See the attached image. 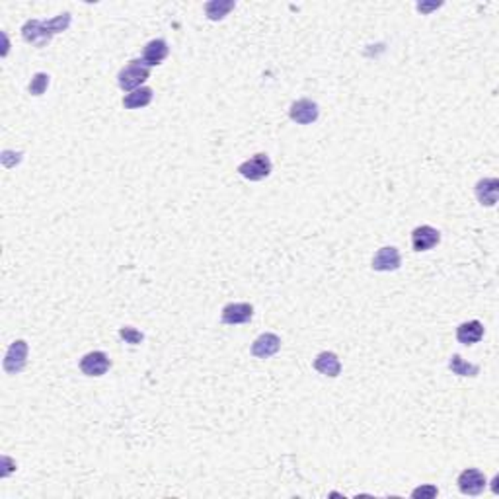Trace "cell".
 I'll return each instance as SVG.
<instances>
[{
    "label": "cell",
    "instance_id": "6da1fadb",
    "mask_svg": "<svg viewBox=\"0 0 499 499\" xmlns=\"http://www.w3.org/2000/svg\"><path fill=\"white\" fill-rule=\"evenodd\" d=\"M72 16L69 12L59 14L51 20H28L22 26V38L24 41H28L31 45H38V47H45L53 35H57L61 31L69 30Z\"/></svg>",
    "mask_w": 499,
    "mask_h": 499
},
{
    "label": "cell",
    "instance_id": "7a4b0ae2",
    "mask_svg": "<svg viewBox=\"0 0 499 499\" xmlns=\"http://www.w3.org/2000/svg\"><path fill=\"white\" fill-rule=\"evenodd\" d=\"M150 79V67H147L143 59L129 61L127 67L119 70L118 84L123 92H133V90L141 88L147 80Z\"/></svg>",
    "mask_w": 499,
    "mask_h": 499
},
{
    "label": "cell",
    "instance_id": "3957f363",
    "mask_svg": "<svg viewBox=\"0 0 499 499\" xmlns=\"http://www.w3.org/2000/svg\"><path fill=\"white\" fill-rule=\"evenodd\" d=\"M271 168H274L271 158L267 157L265 152H258L252 158L244 160L240 166L236 168V172L246 180H250V182H262L271 174Z\"/></svg>",
    "mask_w": 499,
    "mask_h": 499
},
{
    "label": "cell",
    "instance_id": "277c9868",
    "mask_svg": "<svg viewBox=\"0 0 499 499\" xmlns=\"http://www.w3.org/2000/svg\"><path fill=\"white\" fill-rule=\"evenodd\" d=\"M28 353H30V345L24 340H16L4 355V363H2L4 371L8 374H20L28 365Z\"/></svg>",
    "mask_w": 499,
    "mask_h": 499
},
{
    "label": "cell",
    "instance_id": "5b68a950",
    "mask_svg": "<svg viewBox=\"0 0 499 499\" xmlns=\"http://www.w3.org/2000/svg\"><path fill=\"white\" fill-rule=\"evenodd\" d=\"M457 484L464 496H480L486 489L488 480L484 476V472H480L478 468H466L460 472Z\"/></svg>",
    "mask_w": 499,
    "mask_h": 499
},
{
    "label": "cell",
    "instance_id": "8992f818",
    "mask_svg": "<svg viewBox=\"0 0 499 499\" xmlns=\"http://www.w3.org/2000/svg\"><path fill=\"white\" fill-rule=\"evenodd\" d=\"M289 118L293 119L294 123H299V125H310V123H314L316 119L320 118V108L312 100H296L291 106V109H289Z\"/></svg>",
    "mask_w": 499,
    "mask_h": 499
},
{
    "label": "cell",
    "instance_id": "52a82bcc",
    "mask_svg": "<svg viewBox=\"0 0 499 499\" xmlns=\"http://www.w3.org/2000/svg\"><path fill=\"white\" fill-rule=\"evenodd\" d=\"M79 367L86 377H104L109 371L111 361L104 351H90L80 359Z\"/></svg>",
    "mask_w": 499,
    "mask_h": 499
},
{
    "label": "cell",
    "instance_id": "ba28073f",
    "mask_svg": "<svg viewBox=\"0 0 499 499\" xmlns=\"http://www.w3.org/2000/svg\"><path fill=\"white\" fill-rule=\"evenodd\" d=\"M402 265V255L398 252V248L394 246H384L381 248L374 258H372V269L374 271H382V274H388V271H396L400 269Z\"/></svg>",
    "mask_w": 499,
    "mask_h": 499
},
{
    "label": "cell",
    "instance_id": "9c48e42d",
    "mask_svg": "<svg viewBox=\"0 0 499 499\" xmlns=\"http://www.w3.org/2000/svg\"><path fill=\"white\" fill-rule=\"evenodd\" d=\"M441 242V232L429 225H421L411 232V248L415 252H427Z\"/></svg>",
    "mask_w": 499,
    "mask_h": 499
},
{
    "label": "cell",
    "instance_id": "30bf717a",
    "mask_svg": "<svg viewBox=\"0 0 499 499\" xmlns=\"http://www.w3.org/2000/svg\"><path fill=\"white\" fill-rule=\"evenodd\" d=\"M281 349V338L277 333L265 332L260 338H255L252 343V355L258 359H269Z\"/></svg>",
    "mask_w": 499,
    "mask_h": 499
},
{
    "label": "cell",
    "instance_id": "8fae6325",
    "mask_svg": "<svg viewBox=\"0 0 499 499\" xmlns=\"http://www.w3.org/2000/svg\"><path fill=\"white\" fill-rule=\"evenodd\" d=\"M223 322L236 326V324H246L254 318V306L250 303H230L226 304L221 312Z\"/></svg>",
    "mask_w": 499,
    "mask_h": 499
},
{
    "label": "cell",
    "instance_id": "7c38bea8",
    "mask_svg": "<svg viewBox=\"0 0 499 499\" xmlns=\"http://www.w3.org/2000/svg\"><path fill=\"white\" fill-rule=\"evenodd\" d=\"M476 199L480 201V205L484 207H493L498 203L499 197V180L498 177H482L476 187Z\"/></svg>",
    "mask_w": 499,
    "mask_h": 499
},
{
    "label": "cell",
    "instance_id": "4fadbf2b",
    "mask_svg": "<svg viewBox=\"0 0 499 499\" xmlns=\"http://www.w3.org/2000/svg\"><path fill=\"white\" fill-rule=\"evenodd\" d=\"M314 369L324 374V377H330V379H335V377H340V372H342V361H340V357L332 351H322L316 355V359H314Z\"/></svg>",
    "mask_w": 499,
    "mask_h": 499
},
{
    "label": "cell",
    "instance_id": "5bb4252c",
    "mask_svg": "<svg viewBox=\"0 0 499 499\" xmlns=\"http://www.w3.org/2000/svg\"><path fill=\"white\" fill-rule=\"evenodd\" d=\"M170 47H168L166 40H152L148 41L143 49V63L147 67H158L162 65V61L166 59Z\"/></svg>",
    "mask_w": 499,
    "mask_h": 499
},
{
    "label": "cell",
    "instance_id": "9a60e30c",
    "mask_svg": "<svg viewBox=\"0 0 499 499\" xmlns=\"http://www.w3.org/2000/svg\"><path fill=\"white\" fill-rule=\"evenodd\" d=\"M484 338V324L478 320H470V322H462L457 328V340L464 345H474Z\"/></svg>",
    "mask_w": 499,
    "mask_h": 499
},
{
    "label": "cell",
    "instance_id": "2e32d148",
    "mask_svg": "<svg viewBox=\"0 0 499 499\" xmlns=\"http://www.w3.org/2000/svg\"><path fill=\"white\" fill-rule=\"evenodd\" d=\"M152 96H155L152 88H148V86H141V88L133 90V92L125 94V98H123V108L125 109L147 108L148 104L152 102Z\"/></svg>",
    "mask_w": 499,
    "mask_h": 499
},
{
    "label": "cell",
    "instance_id": "e0dca14e",
    "mask_svg": "<svg viewBox=\"0 0 499 499\" xmlns=\"http://www.w3.org/2000/svg\"><path fill=\"white\" fill-rule=\"evenodd\" d=\"M235 0H211L205 4V14L211 22L223 20L228 16V12L235 10Z\"/></svg>",
    "mask_w": 499,
    "mask_h": 499
},
{
    "label": "cell",
    "instance_id": "ac0fdd59",
    "mask_svg": "<svg viewBox=\"0 0 499 499\" xmlns=\"http://www.w3.org/2000/svg\"><path fill=\"white\" fill-rule=\"evenodd\" d=\"M449 369L452 374H459V377H478L480 367L478 365H472V363L464 361L460 355H452L449 361Z\"/></svg>",
    "mask_w": 499,
    "mask_h": 499
},
{
    "label": "cell",
    "instance_id": "d6986e66",
    "mask_svg": "<svg viewBox=\"0 0 499 499\" xmlns=\"http://www.w3.org/2000/svg\"><path fill=\"white\" fill-rule=\"evenodd\" d=\"M47 88H49V74H47V72H35L33 79H31L30 86H28L31 96H43Z\"/></svg>",
    "mask_w": 499,
    "mask_h": 499
},
{
    "label": "cell",
    "instance_id": "ffe728a7",
    "mask_svg": "<svg viewBox=\"0 0 499 499\" xmlns=\"http://www.w3.org/2000/svg\"><path fill=\"white\" fill-rule=\"evenodd\" d=\"M119 338L125 340V343H131V345H138V343L145 340V335L138 332L137 328H131V326H123L119 330Z\"/></svg>",
    "mask_w": 499,
    "mask_h": 499
},
{
    "label": "cell",
    "instance_id": "44dd1931",
    "mask_svg": "<svg viewBox=\"0 0 499 499\" xmlns=\"http://www.w3.org/2000/svg\"><path fill=\"white\" fill-rule=\"evenodd\" d=\"M439 496V489L437 486H431V484H425V486H420L411 491V498L413 499H433Z\"/></svg>",
    "mask_w": 499,
    "mask_h": 499
},
{
    "label": "cell",
    "instance_id": "7402d4cb",
    "mask_svg": "<svg viewBox=\"0 0 499 499\" xmlns=\"http://www.w3.org/2000/svg\"><path fill=\"white\" fill-rule=\"evenodd\" d=\"M439 6H443V2H431V4H425V2H420L415 8L421 12V14H429L431 10H437Z\"/></svg>",
    "mask_w": 499,
    "mask_h": 499
}]
</instances>
